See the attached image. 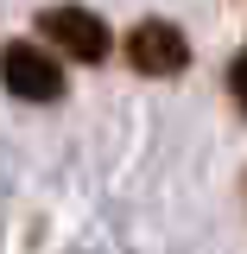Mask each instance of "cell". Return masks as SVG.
I'll use <instances>...</instances> for the list:
<instances>
[{
    "label": "cell",
    "mask_w": 247,
    "mask_h": 254,
    "mask_svg": "<svg viewBox=\"0 0 247 254\" xmlns=\"http://www.w3.org/2000/svg\"><path fill=\"white\" fill-rule=\"evenodd\" d=\"M228 89H235V102H241V108H247V51H241V58H235V70H228Z\"/></svg>",
    "instance_id": "cell-4"
},
{
    "label": "cell",
    "mask_w": 247,
    "mask_h": 254,
    "mask_svg": "<svg viewBox=\"0 0 247 254\" xmlns=\"http://www.w3.org/2000/svg\"><path fill=\"white\" fill-rule=\"evenodd\" d=\"M0 83L19 95V102H57L63 95V70L51 51H38L26 38H13L6 51H0Z\"/></svg>",
    "instance_id": "cell-2"
},
{
    "label": "cell",
    "mask_w": 247,
    "mask_h": 254,
    "mask_svg": "<svg viewBox=\"0 0 247 254\" xmlns=\"http://www.w3.org/2000/svg\"><path fill=\"white\" fill-rule=\"evenodd\" d=\"M127 64L140 76H178L190 64V38L171 19H140V26L127 32Z\"/></svg>",
    "instance_id": "cell-3"
},
{
    "label": "cell",
    "mask_w": 247,
    "mask_h": 254,
    "mask_svg": "<svg viewBox=\"0 0 247 254\" xmlns=\"http://www.w3.org/2000/svg\"><path fill=\"white\" fill-rule=\"evenodd\" d=\"M38 32L57 45L63 58H76V64H101L108 58V19L101 13H89V6H45L38 13Z\"/></svg>",
    "instance_id": "cell-1"
}]
</instances>
